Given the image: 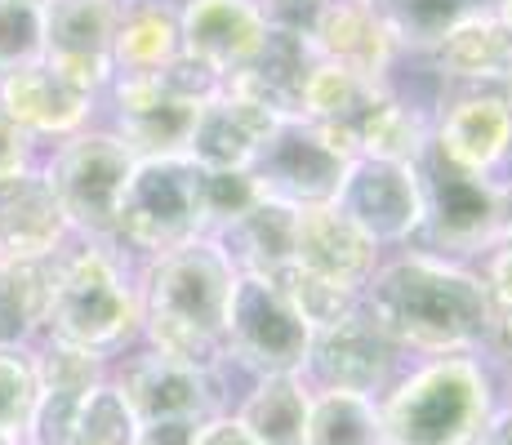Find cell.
Listing matches in <instances>:
<instances>
[{"label":"cell","mask_w":512,"mask_h":445,"mask_svg":"<svg viewBox=\"0 0 512 445\" xmlns=\"http://www.w3.org/2000/svg\"><path fill=\"white\" fill-rule=\"evenodd\" d=\"M361 299L370 303V321L397 348L464 356L490 330L481 281L441 259H419L415 254V259L374 267Z\"/></svg>","instance_id":"7a4b0ae2"},{"label":"cell","mask_w":512,"mask_h":445,"mask_svg":"<svg viewBox=\"0 0 512 445\" xmlns=\"http://www.w3.org/2000/svg\"><path fill=\"white\" fill-rule=\"evenodd\" d=\"M107 379L121 388V397L130 401L134 419L156 423V419H210L223 410L214 379L192 365H179L156 348H130L112 361Z\"/></svg>","instance_id":"8fae6325"},{"label":"cell","mask_w":512,"mask_h":445,"mask_svg":"<svg viewBox=\"0 0 512 445\" xmlns=\"http://www.w3.org/2000/svg\"><path fill=\"white\" fill-rule=\"evenodd\" d=\"M45 58V5L0 0V76Z\"/></svg>","instance_id":"7402d4cb"},{"label":"cell","mask_w":512,"mask_h":445,"mask_svg":"<svg viewBox=\"0 0 512 445\" xmlns=\"http://www.w3.org/2000/svg\"><path fill=\"white\" fill-rule=\"evenodd\" d=\"M459 445H481V437H472V441H459Z\"/></svg>","instance_id":"4316f807"},{"label":"cell","mask_w":512,"mask_h":445,"mask_svg":"<svg viewBox=\"0 0 512 445\" xmlns=\"http://www.w3.org/2000/svg\"><path fill=\"white\" fill-rule=\"evenodd\" d=\"M0 112L27 138H36V143H54V138L63 143V138L81 134L90 125L94 94L63 81L41 58L32 67H18V72L0 76Z\"/></svg>","instance_id":"5bb4252c"},{"label":"cell","mask_w":512,"mask_h":445,"mask_svg":"<svg viewBox=\"0 0 512 445\" xmlns=\"http://www.w3.org/2000/svg\"><path fill=\"white\" fill-rule=\"evenodd\" d=\"M192 445H259V441L232 419V410H219V414H210V419H201Z\"/></svg>","instance_id":"484cf974"},{"label":"cell","mask_w":512,"mask_h":445,"mask_svg":"<svg viewBox=\"0 0 512 445\" xmlns=\"http://www.w3.org/2000/svg\"><path fill=\"white\" fill-rule=\"evenodd\" d=\"M464 0H397L392 14H397L401 32H415L419 41H432V36H446L455 27Z\"/></svg>","instance_id":"603a6c76"},{"label":"cell","mask_w":512,"mask_h":445,"mask_svg":"<svg viewBox=\"0 0 512 445\" xmlns=\"http://www.w3.org/2000/svg\"><path fill=\"white\" fill-rule=\"evenodd\" d=\"M36 401H41V383H36V365L27 352H0V437L27 441Z\"/></svg>","instance_id":"44dd1931"},{"label":"cell","mask_w":512,"mask_h":445,"mask_svg":"<svg viewBox=\"0 0 512 445\" xmlns=\"http://www.w3.org/2000/svg\"><path fill=\"white\" fill-rule=\"evenodd\" d=\"M134 437H139V419H134L130 401L121 397L112 379H103L81 397L67 445H134Z\"/></svg>","instance_id":"ffe728a7"},{"label":"cell","mask_w":512,"mask_h":445,"mask_svg":"<svg viewBox=\"0 0 512 445\" xmlns=\"http://www.w3.org/2000/svg\"><path fill=\"white\" fill-rule=\"evenodd\" d=\"M116 0H45V63L85 94H103L116 76Z\"/></svg>","instance_id":"7c38bea8"},{"label":"cell","mask_w":512,"mask_h":445,"mask_svg":"<svg viewBox=\"0 0 512 445\" xmlns=\"http://www.w3.org/2000/svg\"><path fill=\"white\" fill-rule=\"evenodd\" d=\"M236 263L219 241L192 236L187 245L156 254L139 272L143 343L201 374H219L228 365V294Z\"/></svg>","instance_id":"6da1fadb"},{"label":"cell","mask_w":512,"mask_h":445,"mask_svg":"<svg viewBox=\"0 0 512 445\" xmlns=\"http://www.w3.org/2000/svg\"><path fill=\"white\" fill-rule=\"evenodd\" d=\"M397 379H401V348L361 308L312 334V352L308 365H303L308 388L357 392V397L379 401Z\"/></svg>","instance_id":"9c48e42d"},{"label":"cell","mask_w":512,"mask_h":445,"mask_svg":"<svg viewBox=\"0 0 512 445\" xmlns=\"http://www.w3.org/2000/svg\"><path fill=\"white\" fill-rule=\"evenodd\" d=\"M36 147H41L36 138H27L5 112H0V178L18 174V170H27V165L41 161V156H36Z\"/></svg>","instance_id":"cb8c5ba5"},{"label":"cell","mask_w":512,"mask_h":445,"mask_svg":"<svg viewBox=\"0 0 512 445\" xmlns=\"http://www.w3.org/2000/svg\"><path fill=\"white\" fill-rule=\"evenodd\" d=\"M495 392L472 356H432L379 397L383 445H459L486 428Z\"/></svg>","instance_id":"277c9868"},{"label":"cell","mask_w":512,"mask_h":445,"mask_svg":"<svg viewBox=\"0 0 512 445\" xmlns=\"http://www.w3.org/2000/svg\"><path fill=\"white\" fill-rule=\"evenodd\" d=\"M423 187V214H432L441 241H472V236H486V227L495 223V196L472 170L455 161V156H441L432 161V170L419 178Z\"/></svg>","instance_id":"2e32d148"},{"label":"cell","mask_w":512,"mask_h":445,"mask_svg":"<svg viewBox=\"0 0 512 445\" xmlns=\"http://www.w3.org/2000/svg\"><path fill=\"white\" fill-rule=\"evenodd\" d=\"M263 32L259 14L245 0H192L179 14V49L183 58L210 67L214 76L228 72L241 58H254Z\"/></svg>","instance_id":"9a60e30c"},{"label":"cell","mask_w":512,"mask_h":445,"mask_svg":"<svg viewBox=\"0 0 512 445\" xmlns=\"http://www.w3.org/2000/svg\"><path fill=\"white\" fill-rule=\"evenodd\" d=\"M205 170L187 156H147L134 165L130 187L121 196V219H116V250L125 254H156L187 245L201 236L205 205H201Z\"/></svg>","instance_id":"8992f818"},{"label":"cell","mask_w":512,"mask_h":445,"mask_svg":"<svg viewBox=\"0 0 512 445\" xmlns=\"http://www.w3.org/2000/svg\"><path fill=\"white\" fill-rule=\"evenodd\" d=\"M18 445H32V441H18Z\"/></svg>","instance_id":"83f0119b"},{"label":"cell","mask_w":512,"mask_h":445,"mask_svg":"<svg viewBox=\"0 0 512 445\" xmlns=\"http://www.w3.org/2000/svg\"><path fill=\"white\" fill-rule=\"evenodd\" d=\"M308 410L312 388L303 374H268L250 379V392L232 405V419L259 445H308Z\"/></svg>","instance_id":"e0dca14e"},{"label":"cell","mask_w":512,"mask_h":445,"mask_svg":"<svg viewBox=\"0 0 512 445\" xmlns=\"http://www.w3.org/2000/svg\"><path fill=\"white\" fill-rule=\"evenodd\" d=\"M201 419H156V423H139V437L134 445H192Z\"/></svg>","instance_id":"d4e9b609"},{"label":"cell","mask_w":512,"mask_h":445,"mask_svg":"<svg viewBox=\"0 0 512 445\" xmlns=\"http://www.w3.org/2000/svg\"><path fill=\"white\" fill-rule=\"evenodd\" d=\"M139 330V276L125 272V250L81 241L76 250L58 254L45 339L85 348L112 365L121 352H130Z\"/></svg>","instance_id":"3957f363"},{"label":"cell","mask_w":512,"mask_h":445,"mask_svg":"<svg viewBox=\"0 0 512 445\" xmlns=\"http://www.w3.org/2000/svg\"><path fill=\"white\" fill-rule=\"evenodd\" d=\"M308 445H383L379 401L357 392H317L308 410Z\"/></svg>","instance_id":"d6986e66"},{"label":"cell","mask_w":512,"mask_h":445,"mask_svg":"<svg viewBox=\"0 0 512 445\" xmlns=\"http://www.w3.org/2000/svg\"><path fill=\"white\" fill-rule=\"evenodd\" d=\"M41 165L54 183L67 223H72V236L94 245H116L121 196L130 187L134 165H139V156L121 143V134L81 130L49 147Z\"/></svg>","instance_id":"5b68a950"},{"label":"cell","mask_w":512,"mask_h":445,"mask_svg":"<svg viewBox=\"0 0 512 445\" xmlns=\"http://www.w3.org/2000/svg\"><path fill=\"white\" fill-rule=\"evenodd\" d=\"M508 405H512V401H508Z\"/></svg>","instance_id":"f1b7e54d"},{"label":"cell","mask_w":512,"mask_h":445,"mask_svg":"<svg viewBox=\"0 0 512 445\" xmlns=\"http://www.w3.org/2000/svg\"><path fill=\"white\" fill-rule=\"evenodd\" d=\"M334 210L370 245H397L423 223L419 174L397 156H366V161L348 165Z\"/></svg>","instance_id":"30bf717a"},{"label":"cell","mask_w":512,"mask_h":445,"mask_svg":"<svg viewBox=\"0 0 512 445\" xmlns=\"http://www.w3.org/2000/svg\"><path fill=\"white\" fill-rule=\"evenodd\" d=\"M67 236L72 223L41 161L0 178V259L49 263L67 250Z\"/></svg>","instance_id":"4fadbf2b"},{"label":"cell","mask_w":512,"mask_h":445,"mask_svg":"<svg viewBox=\"0 0 512 445\" xmlns=\"http://www.w3.org/2000/svg\"><path fill=\"white\" fill-rule=\"evenodd\" d=\"M343 174H348V161L339 156V147L326 143L303 121L272 125V134L263 138V147L254 152L250 170H245L259 201L285 205V210H299V214H303V205L308 210L334 205Z\"/></svg>","instance_id":"ba28073f"},{"label":"cell","mask_w":512,"mask_h":445,"mask_svg":"<svg viewBox=\"0 0 512 445\" xmlns=\"http://www.w3.org/2000/svg\"><path fill=\"white\" fill-rule=\"evenodd\" d=\"M54 259H0V352H32L45 339Z\"/></svg>","instance_id":"ac0fdd59"},{"label":"cell","mask_w":512,"mask_h":445,"mask_svg":"<svg viewBox=\"0 0 512 445\" xmlns=\"http://www.w3.org/2000/svg\"><path fill=\"white\" fill-rule=\"evenodd\" d=\"M228 361L250 370V379L268 374H303L312 352V325L294 308L290 290L277 276L236 272L228 294Z\"/></svg>","instance_id":"52a82bcc"}]
</instances>
